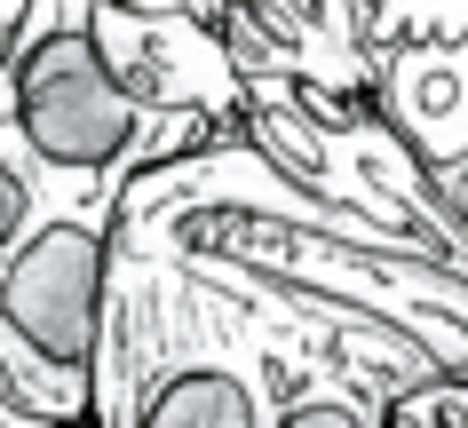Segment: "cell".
Wrapping results in <instances>:
<instances>
[{
    "mask_svg": "<svg viewBox=\"0 0 468 428\" xmlns=\"http://www.w3.org/2000/svg\"><path fill=\"white\" fill-rule=\"evenodd\" d=\"M88 8L96 0H32L25 32L0 64L8 79V120L25 135V151L64 183H96L120 199L135 175L175 167V159L207 151V127H175V120H144L135 103L112 88V72L96 64L88 40Z\"/></svg>",
    "mask_w": 468,
    "mask_h": 428,
    "instance_id": "4",
    "label": "cell"
},
{
    "mask_svg": "<svg viewBox=\"0 0 468 428\" xmlns=\"http://www.w3.org/2000/svg\"><path fill=\"white\" fill-rule=\"evenodd\" d=\"M88 428H262L239 302L198 270L112 246Z\"/></svg>",
    "mask_w": 468,
    "mask_h": 428,
    "instance_id": "2",
    "label": "cell"
},
{
    "mask_svg": "<svg viewBox=\"0 0 468 428\" xmlns=\"http://www.w3.org/2000/svg\"><path fill=\"white\" fill-rule=\"evenodd\" d=\"M381 428H468V381L452 373H429L420 389L381 404Z\"/></svg>",
    "mask_w": 468,
    "mask_h": 428,
    "instance_id": "12",
    "label": "cell"
},
{
    "mask_svg": "<svg viewBox=\"0 0 468 428\" xmlns=\"http://www.w3.org/2000/svg\"><path fill=\"white\" fill-rule=\"evenodd\" d=\"M262 428H381V404L357 397L349 381H310V389H294Z\"/></svg>",
    "mask_w": 468,
    "mask_h": 428,
    "instance_id": "11",
    "label": "cell"
},
{
    "mask_svg": "<svg viewBox=\"0 0 468 428\" xmlns=\"http://www.w3.org/2000/svg\"><path fill=\"white\" fill-rule=\"evenodd\" d=\"M373 111L389 120V135L420 159L437 191L468 175V40L373 56Z\"/></svg>",
    "mask_w": 468,
    "mask_h": 428,
    "instance_id": "8",
    "label": "cell"
},
{
    "mask_svg": "<svg viewBox=\"0 0 468 428\" xmlns=\"http://www.w3.org/2000/svg\"><path fill=\"white\" fill-rule=\"evenodd\" d=\"M25 8H32V0H0V64H8V48H16V32H25Z\"/></svg>",
    "mask_w": 468,
    "mask_h": 428,
    "instance_id": "14",
    "label": "cell"
},
{
    "mask_svg": "<svg viewBox=\"0 0 468 428\" xmlns=\"http://www.w3.org/2000/svg\"><path fill=\"white\" fill-rule=\"evenodd\" d=\"M239 143H247L271 175H286L302 199L349 214L357 230L389 238V246L437 262L468 286V230L444 206V191L420 175V159L389 135L373 96H310L286 79H247V111H239Z\"/></svg>",
    "mask_w": 468,
    "mask_h": 428,
    "instance_id": "3",
    "label": "cell"
},
{
    "mask_svg": "<svg viewBox=\"0 0 468 428\" xmlns=\"http://www.w3.org/2000/svg\"><path fill=\"white\" fill-rule=\"evenodd\" d=\"M357 32H366V56L468 40V0H357Z\"/></svg>",
    "mask_w": 468,
    "mask_h": 428,
    "instance_id": "10",
    "label": "cell"
},
{
    "mask_svg": "<svg viewBox=\"0 0 468 428\" xmlns=\"http://www.w3.org/2000/svg\"><path fill=\"white\" fill-rule=\"evenodd\" d=\"M72 428H88V421H72Z\"/></svg>",
    "mask_w": 468,
    "mask_h": 428,
    "instance_id": "16",
    "label": "cell"
},
{
    "mask_svg": "<svg viewBox=\"0 0 468 428\" xmlns=\"http://www.w3.org/2000/svg\"><path fill=\"white\" fill-rule=\"evenodd\" d=\"M112 8H127V16H191V25H215L230 0H112Z\"/></svg>",
    "mask_w": 468,
    "mask_h": 428,
    "instance_id": "13",
    "label": "cell"
},
{
    "mask_svg": "<svg viewBox=\"0 0 468 428\" xmlns=\"http://www.w3.org/2000/svg\"><path fill=\"white\" fill-rule=\"evenodd\" d=\"M215 40L239 79H286L310 96H373L357 0H230Z\"/></svg>",
    "mask_w": 468,
    "mask_h": 428,
    "instance_id": "7",
    "label": "cell"
},
{
    "mask_svg": "<svg viewBox=\"0 0 468 428\" xmlns=\"http://www.w3.org/2000/svg\"><path fill=\"white\" fill-rule=\"evenodd\" d=\"M112 230L56 223L0 270V428L88 421Z\"/></svg>",
    "mask_w": 468,
    "mask_h": 428,
    "instance_id": "5",
    "label": "cell"
},
{
    "mask_svg": "<svg viewBox=\"0 0 468 428\" xmlns=\"http://www.w3.org/2000/svg\"><path fill=\"white\" fill-rule=\"evenodd\" d=\"M112 214H120L112 191L64 183V175H48V167L25 151V135H16V120H8V79H0V270H8L32 238H48L56 223L112 230Z\"/></svg>",
    "mask_w": 468,
    "mask_h": 428,
    "instance_id": "9",
    "label": "cell"
},
{
    "mask_svg": "<svg viewBox=\"0 0 468 428\" xmlns=\"http://www.w3.org/2000/svg\"><path fill=\"white\" fill-rule=\"evenodd\" d=\"M444 206H452V214H461V230H468V175H452V183H444Z\"/></svg>",
    "mask_w": 468,
    "mask_h": 428,
    "instance_id": "15",
    "label": "cell"
},
{
    "mask_svg": "<svg viewBox=\"0 0 468 428\" xmlns=\"http://www.w3.org/2000/svg\"><path fill=\"white\" fill-rule=\"evenodd\" d=\"M88 40H96V64L112 72L144 120H175V127H207L215 143L239 135V111H247V79L230 72L215 25H191V16H127L112 0L88 8Z\"/></svg>",
    "mask_w": 468,
    "mask_h": 428,
    "instance_id": "6",
    "label": "cell"
},
{
    "mask_svg": "<svg viewBox=\"0 0 468 428\" xmlns=\"http://www.w3.org/2000/svg\"><path fill=\"white\" fill-rule=\"evenodd\" d=\"M112 246L151 254V262H230V270L271 277V286L342 302L373 326L405 333L437 373L468 381V286L461 277L357 230L334 206L302 199L239 135L135 175L120 191V214H112Z\"/></svg>",
    "mask_w": 468,
    "mask_h": 428,
    "instance_id": "1",
    "label": "cell"
}]
</instances>
